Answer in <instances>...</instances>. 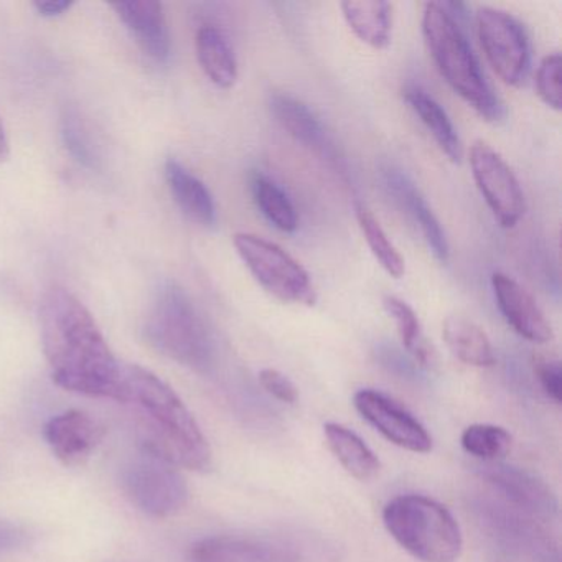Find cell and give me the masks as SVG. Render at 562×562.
Returning a JSON list of instances; mask_svg holds the SVG:
<instances>
[{"label":"cell","instance_id":"cell-1","mask_svg":"<svg viewBox=\"0 0 562 562\" xmlns=\"http://www.w3.org/2000/svg\"><path fill=\"white\" fill-rule=\"evenodd\" d=\"M38 318L55 383L71 393L123 403L124 364L83 302L67 289H50L42 297Z\"/></svg>","mask_w":562,"mask_h":562},{"label":"cell","instance_id":"cell-2","mask_svg":"<svg viewBox=\"0 0 562 562\" xmlns=\"http://www.w3.org/2000/svg\"><path fill=\"white\" fill-rule=\"evenodd\" d=\"M133 406L140 443L176 467L205 472L212 449L189 407L159 376L139 364H124V400Z\"/></svg>","mask_w":562,"mask_h":562},{"label":"cell","instance_id":"cell-3","mask_svg":"<svg viewBox=\"0 0 562 562\" xmlns=\"http://www.w3.org/2000/svg\"><path fill=\"white\" fill-rule=\"evenodd\" d=\"M423 34L447 85L483 120L488 123L502 120V101L493 93L469 41L446 5L437 2L424 5Z\"/></svg>","mask_w":562,"mask_h":562},{"label":"cell","instance_id":"cell-4","mask_svg":"<svg viewBox=\"0 0 562 562\" xmlns=\"http://www.w3.org/2000/svg\"><path fill=\"white\" fill-rule=\"evenodd\" d=\"M144 335L159 353L196 373H210L215 364V341L210 328L176 282L160 285L147 312Z\"/></svg>","mask_w":562,"mask_h":562},{"label":"cell","instance_id":"cell-5","mask_svg":"<svg viewBox=\"0 0 562 562\" xmlns=\"http://www.w3.org/2000/svg\"><path fill=\"white\" fill-rule=\"evenodd\" d=\"M383 522L394 541L420 562H456L462 531L452 513L429 496L400 495L386 503Z\"/></svg>","mask_w":562,"mask_h":562},{"label":"cell","instance_id":"cell-6","mask_svg":"<svg viewBox=\"0 0 562 562\" xmlns=\"http://www.w3.org/2000/svg\"><path fill=\"white\" fill-rule=\"evenodd\" d=\"M233 245L246 268L269 294L288 304L312 307L317 302L311 276L281 246L252 233H236Z\"/></svg>","mask_w":562,"mask_h":562},{"label":"cell","instance_id":"cell-7","mask_svg":"<svg viewBox=\"0 0 562 562\" xmlns=\"http://www.w3.org/2000/svg\"><path fill=\"white\" fill-rule=\"evenodd\" d=\"M121 486L136 508L154 518L176 515L189 499V486L177 467L144 449L124 463Z\"/></svg>","mask_w":562,"mask_h":562},{"label":"cell","instance_id":"cell-8","mask_svg":"<svg viewBox=\"0 0 562 562\" xmlns=\"http://www.w3.org/2000/svg\"><path fill=\"white\" fill-rule=\"evenodd\" d=\"M473 509L483 529L506 551L528 562H561L558 542L538 519L502 499H479Z\"/></svg>","mask_w":562,"mask_h":562},{"label":"cell","instance_id":"cell-9","mask_svg":"<svg viewBox=\"0 0 562 562\" xmlns=\"http://www.w3.org/2000/svg\"><path fill=\"white\" fill-rule=\"evenodd\" d=\"M476 34L492 70L509 87H519L531 64L529 38L518 19L493 8L476 11Z\"/></svg>","mask_w":562,"mask_h":562},{"label":"cell","instance_id":"cell-10","mask_svg":"<svg viewBox=\"0 0 562 562\" xmlns=\"http://www.w3.org/2000/svg\"><path fill=\"white\" fill-rule=\"evenodd\" d=\"M476 189L503 228H515L525 215V193L512 167L485 140H476L469 153Z\"/></svg>","mask_w":562,"mask_h":562},{"label":"cell","instance_id":"cell-11","mask_svg":"<svg viewBox=\"0 0 562 562\" xmlns=\"http://www.w3.org/2000/svg\"><path fill=\"white\" fill-rule=\"evenodd\" d=\"M189 562H308L297 541L281 536L216 535L193 542Z\"/></svg>","mask_w":562,"mask_h":562},{"label":"cell","instance_id":"cell-12","mask_svg":"<svg viewBox=\"0 0 562 562\" xmlns=\"http://www.w3.org/2000/svg\"><path fill=\"white\" fill-rule=\"evenodd\" d=\"M353 404L358 414L394 446L414 453L432 450V437L426 427L387 394L367 387L355 393Z\"/></svg>","mask_w":562,"mask_h":562},{"label":"cell","instance_id":"cell-13","mask_svg":"<svg viewBox=\"0 0 562 562\" xmlns=\"http://www.w3.org/2000/svg\"><path fill=\"white\" fill-rule=\"evenodd\" d=\"M482 476L506 505L538 521H552L558 518L559 502L554 492L535 473L519 467L493 462L482 467Z\"/></svg>","mask_w":562,"mask_h":562},{"label":"cell","instance_id":"cell-14","mask_svg":"<svg viewBox=\"0 0 562 562\" xmlns=\"http://www.w3.org/2000/svg\"><path fill=\"white\" fill-rule=\"evenodd\" d=\"M103 424L83 411H65L50 417L44 437L54 456L67 467L85 465L103 442Z\"/></svg>","mask_w":562,"mask_h":562},{"label":"cell","instance_id":"cell-15","mask_svg":"<svg viewBox=\"0 0 562 562\" xmlns=\"http://www.w3.org/2000/svg\"><path fill=\"white\" fill-rule=\"evenodd\" d=\"M492 288L499 312L519 337L538 345L554 338L544 312L519 282L503 272H493Z\"/></svg>","mask_w":562,"mask_h":562},{"label":"cell","instance_id":"cell-16","mask_svg":"<svg viewBox=\"0 0 562 562\" xmlns=\"http://www.w3.org/2000/svg\"><path fill=\"white\" fill-rule=\"evenodd\" d=\"M117 18L133 35L140 50L156 61L167 64L170 58V32L164 5L156 0H133L113 4Z\"/></svg>","mask_w":562,"mask_h":562},{"label":"cell","instance_id":"cell-17","mask_svg":"<svg viewBox=\"0 0 562 562\" xmlns=\"http://www.w3.org/2000/svg\"><path fill=\"white\" fill-rule=\"evenodd\" d=\"M383 182L394 202L419 226L420 233L426 238L427 245H429L430 251L436 256L437 261L446 265L449 261V245H447L446 233L442 232L439 220L436 218L432 210L427 205L426 199L420 195L419 189H416V186L403 172L394 169L384 172Z\"/></svg>","mask_w":562,"mask_h":562},{"label":"cell","instance_id":"cell-18","mask_svg":"<svg viewBox=\"0 0 562 562\" xmlns=\"http://www.w3.org/2000/svg\"><path fill=\"white\" fill-rule=\"evenodd\" d=\"M269 108L282 130L291 134L297 143L304 144L305 147L322 154L327 159L335 157V149L328 139L327 131L307 104L291 94L274 93L269 98Z\"/></svg>","mask_w":562,"mask_h":562},{"label":"cell","instance_id":"cell-19","mask_svg":"<svg viewBox=\"0 0 562 562\" xmlns=\"http://www.w3.org/2000/svg\"><path fill=\"white\" fill-rule=\"evenodd\" d=\"M166 180L173 200L187 218L196 225H215V200L199 177L193 176L179 160L169 159L166 162Z\"/></svg>","mask_w":562,"mask_h":562},{"label":"cell","instance_id":"cell-20","mask_svg":"<svg viewBox=\"0 0 562 562\" xmlns=\"http://www.w3.org/2000/svg\"><path fill=\"white\" fill-rule=\"evenodd\" d=\"M196 58L203 74L215 87L229 90L238 80V61L228 37L213 25H205L196 32Z\"/></svg>","mask_w":562,"mask_h":562},{"label":"cell","instance_id":"cell-21","mask_svg":"<svg viewBox=\"0 0 562 562\" xmlns=\"http://www.w3.org/2000/svg\"><path fill=\"white\" fill-rule=\"evenodd\" d=\"M324 434L328 449L351 476L368 482L380 473V459L357 432L341 424L327 423Z\"/></svg>","mask_w":562,"mask_h":562},{"label":"cell","instance_id":"cell-22","mask_svg":"<svg viewBox=\"0 0 562 562\" xmlns=\"http://www.w3.org/2000/svg\"><path fill=\"white\" fill-rule=\"evenodd\" d=\"M345 21L363 44L383 50L393 37V8L390 2L364 0V2H341Z\"/></svg>","mask_w":562,"mask_h":562},{"label":"cell","instance_id":"cell-23","mask_svg":"<svg viewBox=\"0 0 562 562\" xmlns=\"http://www.w3.org/2000/svg\"><path fill=\"white\" fill-rule=\"evenodd\" d=\"M442 337L450 353L462 363L476 368H490L496 363L492 341L483 328L469 318L459 315L446 318Z\"/></svg>","mask_w":562,"mask_h":562},{"label":"cell","instance_id":"cell-24","mask_svg":"<svg viewBox=\"0 0 562 562\" xmlns=\"http://www.w3.org/2000/svg\"><path fill=\"white\" fill-rule=\"evenodd\" d=\"M404 100L417 114L420 123L427 127L439 149L449 157L450 162H462V144H460L459 134L442 106L426 91L416 87L404 91Z\"/></svg>","mask_w":562,"mask_h":562},{"label":"cell","instance_id":"cell-25","mask_svg":"<svg viewBox=\"0 0 562 562\" xmlns=\"http://www.w3.org/2000/svg\"><path fill=\"white\" fill-rule=\"evenodd\" d=\"M252 196L262 215L271 225L284 233H294L299 228V215L284 190L265 176H255L251 180Z\"/></svg>","mask_w":562,"mask_h":562},{"label":"cell","instance_id":"cell-26","mask_svg":"<svg viewBox=\"0 0 562 562\" xmlns=\"http://www.w3.org/2000/svg\"><path fill=\"white\" fill-rule=\"evenodd\" d=\"M383 307L396 324V331L403 347L413 355L414 360L420 367H427L432 360V355L424 340L423 327H420L416 312L407 302L396 295H384Z\"/></svg>","mask_w":562,"mask_h":562},{"label":"cell","instance_id":"cell-27","mask_svg":"<svg viewBox=\"0 0 562 562\" xmlns=\"http://www.w3.org/2000/svg\"><path fill=\"white\" fill-rule=\"evenodd\" d=\"M355 212H357L358 225H360L361 233H363L374 259L380 262L381 268L391 278H403L404 272H406V262H404L403 256L397 251L396 246L387 238L386 232L378 222L376 216L361 203H357Z\"/></svg>","mask_w":562,"mask_h":562},{"label":"cell","instance_id":"cell-28","mask_svg":"<svg viewBox=\"0 0 562 562\" xmlns=\"http://www.w3.org/2000/svg\"><path fill=\"white\" fill-rule=\"evenodd\" d=\"M460 443L470 456L493 463L508 456L513 437L508 430L493 424H472L463 430Z\"/></svg>","mask_w":562,"mask_h":562},{"label":"cell","instance_id":"cell-29","mask_svg":"<svg viewBox=\"0 0 562 562\" xmlns=\"http://www.w3.org/2000/svg\"><path fill=\"white\" fill-rule=\"evenodd\" d=\"M561 54H551L542 58L536 71V91L546 106L554 111H561Z\"/></svg>","mask_w":562,"mask_h":562},{"label":"cell","instance_id":"cell-30","mask_svg":"<svg viewBox=\"0 0 562 562\" xmlns=\"http://www.w3.org/2000/svg\"><path fill=\"white\" fill-rule=\"evenodd\" d=\"M259 383L265 387L266 393L271 394L276 400L285 404H295L299 400V391L295 384L274 368H265L259 371Z\"/></svg>","mask_w":562,"mask_h":562},{"label":"cell","instance_id":"cell-31","mask_svg":"<svg viewBox=\"0 0 562 562\" xmlns=\"http://www.w3.org/2000/svg\"><path fill=\"white\" fill-rule=\"evenodd\" d=\"M536 374H538L539 384L549 400L555 404L561 403L562 394V368L558 360H538L536 363Z\"/></svg>","mask_w":562,"mask_h":562},{"label":"cell","instance_id":"cell-32","mask_svg":"<svg viewBox=\"0 0 562 562\" xmlns=\"http://www.w3.org/2000/svg\"><path fill=\"white\" fill-rule=\"evenodd\" d=\"M29 542V532L18 526L0 525V554L18 551Z\"/></svg>","mask_w":562,"mask_h":562},{"label":"cell","instance_id":"cell-33","mask_svg":"<svg viewBox=\"0 0 562 562\" xmlns=\"http://www.w3.org/2000/svg\"><path fill=\"white\" fill-rule=\"evenodd\" d=\"M32 5L41 18L55 19L67 14L74 8L75 2L71 0H35Z\"/></svg>","mask_w":562,"mask_h":562},{"label":"cell","instance_id":"cell-34","mask_svg":"<svg viewBox=\"0 0 562 562\" xmlns=\"http://www.w3.org/2000/svg\"><path fill=\"white\" fill-rule=\"evenodd\" d=\"M9 157H11V143H9L4 123L0 120V164H4Z\"/></svg>","mask_w":562,"mask_h":562}]
</instances>
